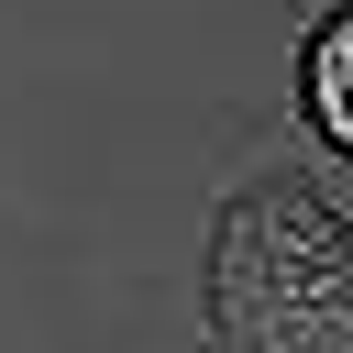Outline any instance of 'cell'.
<instances>
[{
  "label": "cell",
  "instance_id": "obj_1",
  "mask_svg": "<svg viewBox=\"0 0 353 353\" xmlns=\"http://www.w3.org/2000/svg\"><path fill=\"white\" fill-rule=\"evenodd\" d=\"M210 309L243 353H353V232L298 188L243 199L210 254Z\"/></svg>",
  "mask_w": 353,
  "mask_h": 353
},
{
  "label": "cell",
  "instance_id": "obj_2",
  "mask_svg": "<svg viewBox=\"0 0 353 353\" xmlns=\"http://www.w3.org/2000/svg\"><path fill=\"white\" fill-rule=\"evenodd\" d=\"M309 110H320V132H331V143H353V11L309 44Z\"/></svg>",
  "mask_w": 353,
  "mask_h": 353
}]
</instances>
